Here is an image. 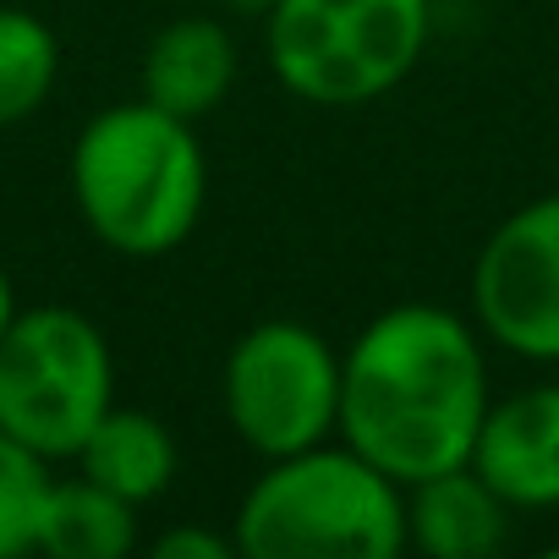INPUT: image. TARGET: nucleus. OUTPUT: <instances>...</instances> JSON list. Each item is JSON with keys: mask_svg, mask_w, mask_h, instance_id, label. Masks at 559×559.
I'll list each match as a JSON object with an SVG mask.
<instances>
[{"mask_svg": "<svg viewBox=\"0 0 559 559\" xmlns=\"http://www.w3.org/2000/svg\"><path fill=\"white\" fill-rule=\"evenodd\" d=\"M488 401L483 330L433 302L384 308L341 357V439L401 488L466 466Z\"/></svg>", "mask_w": 559, "mask_h": 559, "instance_id": "f257e3e1", "label": "nucleus"}, {"mask_svg": "<svg viewBox=\"0 0 559 559\" xmlns=\"http://www.w3.org/2000/svg\"><path fill=\"white\" fill-rule=\"evenodd\" d=\"M72 203L94 241L121 258L176 252L209 203V154L198 121H181L143 94L105 105L72 143Z\"/></svg>", "mask_w": 559, "mask_h": 559, "instance_id": "f03ea898", "label": "nucleus"}, {"mask_svg": "<svg viewBox=\"0 0 559 559\" xmlns=\"http://www.w3.org/2000/svg\"><path fill=\"white\" fill-rule=\"evenodd\" d=\"M230 537L241 559H401L406 488L346 439H324L263 461L230 515Z\"/></svg>", "mask_w": 559, "mask_h": 559, "instance_id": "7ed1b4c3", "label": "nucleus"}, {"mask_svg": "<svg viewBox=\"0 0 559 559\" xmlns=\"http://www.w3.org/2000/svg\"><path fill=\"white\" fill-rule=\"evenodd\" d=\"M428 0H274L263 56L302 105L352 110L395 94L428 50Z\"/></svg>", "mask_w": 559, "mask_h": 559, "instance_id": "20e7f679", "label": "nucleus"}, {"mask_svg": "<svg viewBox=\"0 0 559 559\" xmlns=\"http://www.w3.org/2000/svg\"><path fill=\"white\" fill-rule=\"evenodd\" d=\"M116 406V357L105 330L61 302L17 308L0 335V433L45 461H72Z\"/></svg>", "mask_w": 559, "mask_h": 559, "instance_id": "39448f33", "label": "nucleus"}, {"mask_svg": "<svg viewBox=\"0 0 559 559\" xmlns=\"http://www.w3.org/2000/svg\"><path fill=\"white\" fill-rule=\"evenodd\" d=\"M230 433L274 461L341 433V352L297 319H263L236 335L219 373Z\"/></svg>", "mask_w": 559, "mask_h": 559, "instance_id": "423d86ee", "label": "nucleus"}, {"mask_svg": "<svg viewBox=\"0 0 559 559\" xmlns=\"http://www.w3.org/2000/svg\"><path fill=\"white\" fill-rule=\"evenodd\" d=\"M472 319L499 352L559 368V192L493 225L472 263Z\"/></svg>", "mask_w": 559, "mask_h": 559, "instance_id": "0eeeda50", "label": "nucleus"}, {"mask_svg": "<svg viewBox=\"0 0 559 559\" xmlns=\"http://www.w3.org/2000/svg\"><path fill=\"white\" fill-rule=\"evenodd\" d=\"M472 466L510 510H559V384H526L488 401Z\"/></svg>", "mask_w": 559, "mask_h": 559, "instance_id": "6e6552de", "label": "nucleus"}, {"mask_svg": "<svg viewBox=\"0 0 559 559\" xmlns=\"http://www.w3.org/2000/svg\"><path fill=\"white\" fill-rule=\"evenodd\" d=\"M504 493L466 461L406 488V548L428 559H493L510 543Z\"/></svg>", "mask_w": 559, "mask_h": 559, "instance_id": "1a4fd4ad", "label": "nucleus"}, {"mask_svg": "<svg viewBox=\"0 0 559 559\" xmlns=\"http://www.w3.org/2000/svg\"><path fill=\"white\" fill-rule=\"evenodd\" d=\"M230 83L236 39L214 17H176L143 50V99L181 121H203L209 110H219Z\"/></svg>", "mask_w": 559, "mask_h": 559, "instance_id": "9d476101", "label": "nucleus"}, {"mask_svg": "<svg viewBox=\"0 0 559 559\" xmlns=\"http://www.w3.org/2000/svg\"><path fill=\"white\" fill-rule=\"evenodd\" d=\"M72 461L83 477L121 493L138 510L154 504L176 483V439L154 412H138V406H110Z\"/></svg>", "mask_w": 559, "mask_h": 559, "instance_id": "9b49d317", "label": "nucleus"}, {"mask_svg": "<svg viewBox=\"0 0 559 559\" xmlns=\"http://www.w3.org/2000/svg\"><path fill=\"white\" fill-rule=\"evenodd\" d=\"M138 548V504L94 477H50L34 554L50 559H127Z\"/></svg>", "mask_w": 559, "mask_h": 559, "instance_id": "f8f14e48", "label": "nucleus"}, {"mask_svg": "<svg viewBox=\"0 0 559 559\" xmlns=\"http://www.w3.org/2000/svg\"><path fill=\"white\" fill-rule=\"evenodd\" d=\"M61 78L56 28L23 7H0V132L28 121Z\"/></svg>", "mask_w": 559, "mask_h": 559, "instance_id": "ddd939ff", "label": "nucleus"}, {"mask_svg": "<svg viewBox=\"0 0 559 559\" xmlns=\"http://www.w3.org/2000/svg\"><path fill=\"white\" fill-rule=\"evenodd\" d=\"M50 493V461L0 433V559L34 554L39 543V510Z\"/></svg>", "mask_w": 559, "mask_h": 559, "instance_id": "4468645a", "label": "nucleus"}, {"mask_svg": "<svg viewBox=\"0 0 559 559\" xmlns=\"http://www.w3.org/2000/svg\"><path fill=\"white\" fill-rule=\"evenodd\" d=\"M148 554H154V559H241L230 532H209V526H198V521L165 526V532L148 543Z\"/></svg>", "mask_w": 559, "mask_h": 559, "instance_id": "2eb2a0df", "label": "nucleus"}, {"mask_svg": "<svg viewBox=\"0 0 559 559\" xmlns=\"http://www.w3.org/2000/svg\"><path fill=\"white\" fill-rule=\"evenodd\" d=\"M12 319H17V292H12V274L0 269V335H7Z\"/></svg>", "mask_w": 559, "mask_h": 559, "instance_id": "dca6fc26", "label": "nucleus"}, {"mask_svg": "<svg viewBox=\"0 0 559 559\" xmlns=\"http://www.w3.org/2000/svg\"><path fill=\"white\" fill-rule=\"evenodd\" d=\"M269 7L274 0H230V12H241V17H269Z\"/></svg>", "mask_w": 559, "mask_h": 559, "instance_id": "f3484780", "label": "nucleus"}, {"mask_svg": "<svg viewBox=\"0 0 559 559\" xmlns=\"http://www.w3.org/2000/svg\"><path fill=\"white\" fill-rule=\"evenodd\" d=\"M159 7H192V0H159Z\"/></svg>", "mask_w": 559, "mask_h": 559, "instance_id": "a211bd4d", "label": "nucleus"}]
</instances>
